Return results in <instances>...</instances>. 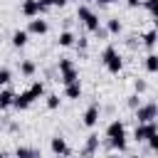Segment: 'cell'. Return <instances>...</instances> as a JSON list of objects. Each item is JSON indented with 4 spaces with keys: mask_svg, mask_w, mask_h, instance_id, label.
Masks as SVG:
<instances>
[{
    "mask_svg": "<svg viewBox=\"0 0 158 158\" xmlns=\"http://www.w3.org/2000/svg\"><path fill=\"white\" fill-rule=\"evenodd\" d=\"M106 138H109V146L114 148V151H118V153H123L126 151V126H123V121L121 118H114L109 126H106Z\"/></svg>",
    "mask_w": 158,
    "mask_h": 158,
    "instance_id": "obj_1",
    "label": "cell"
},
{
    "mask_svg": "<svg viewBox=\"0 0 158 158\" xmlns=\"http://www.w3.org/2000/svg\"><path fill=\"white\" fill-rule=\"evenodd\" d=\"M101 64H104L111 74H118V72L123 69V59H121V54H118V49H116L114 44H109V47L101 52Z\"/></svg>",
    "mask_w": 158,
    "mask_h": 158,
    "instance_id": "obj_2",
    "label": "cell"
},
{
    "mask_svg": "<svg viewBox=\"0 0 158 158\" xmlns=\"http://www.w3.org/2000/svg\"><path fill=\"white\" fill-rule=\"evenodd\" d=\"M77 17L84 22V27H86L89 32H96V30L101 27V25H99V15H96L89 5H79V7H77Z\"/></svg>",
    "mask_w": 158,
    "mask_h": 158,
    "instance_id": "obj_3",
    "label": "cell"
},
{
    "mask_svg": "<svg viewBox=\"0 0 158 158\" xmlns=\"http://www.w3.org/2000/svg\"><path fill=\"white\" fill-rule=\"evenodd\" d=\"M133 116H136V123H151V121H156V118H158V106H156V101L141 104V106L133 111Z\"/></svg>",
    "mask_w": 158,
    "mask_h": 158,
    "instance_id": "obj_4",
    "label": "cell"
},
{
    "mask_svg": "<svg viewBox=\"0 0 158 158\" xmlns=\"http://www.w3.org/2000/svg\"><path fill=\"white\" fill-rule=\"evenodd\" d=\"M153 133H158L156 121H151V123H136V128H133V138H136L138 143H146Z\"/></svg>",
    "mask_w": 158,
    "mask_h": 158,
    "instance_id": "obj_5",
    "label": "cell"
},
{
    "mask_svg": "<svg viewBox=\"0 0 158 158\" xmlns=\"http://www.w3.org/2000/svg\"><path fill=\"white\" fill-rule=\"evenodd\" d=\"M99 114H101V106H99V101L89 104V106H86V111H84V116H81V123H84L86 128H94V126L99 123Z\"/></svg>",
    "mask_w": 158,
    "mask_h": 158,
    "instance_id": "obj_6",
    "label": "cell"
},
{
    "mask_svg": "<svg viewBox=\"0 0 158 158\" xmlns=\"http://www.w3.org/2000/svg\"><path fill=\"white\" fill-rule=\"evenodd\" d=\"M20 10H22V15H25V17H30V20H32V17H40L47 7L42 5V0H22V7H20Z\"/></svg>",
    "mask_w": 158,
    "mask_h": 158,
    "instance_id": "obj_7",
    "label": "cell"
},
{
    "mask_svg": "<svg viewBox=\"0 0 158 158\" xmlns=\"http://www.w3.org/2000/svg\"><path fill=\"white\" fill-rule=\"evenodd\" d=\"M49 148H52V153L54 156H62V158H67L69 156V143H67V138L64 136H52V141H49Z\"/></svg>",
    "mask_w": 158,
    "mask_h": 158,
    "instance_id": "obj_8",
    "label": "cell"
},
{
    "mask_svg": "<svg viewBox=\"0 0 158 158\" xmlns=\"http://www.w3.org/2000/svg\"><path fill=\"white\" fill-rule=\"evenodd\" d=\"M47 30H49V25L42 17H32L27 25V35H47Z\"/></svg>",
    "mask_w": 158,
    "mask_h": 158,
    "instance_id": "obj_9",
    "label": "cell"
},
{
    "mask_svg": "<svg viewBox=\"0 0 158 158\" xmlns=\"http://www.w3.org/2000/svg\"><path fill=\"white\" fill-rule=\"evenodd\" d=\"M32 94L30 91H20V94H15V99H12V106L17 109V111H25V109H30L32 106Z\"/></svg>",
    "mask_w": 158,
    "mask_h": 158,
    "instance_id": "obj_10",
    "label": "cell"
},
{
    "mask_svg": "<svg viewBox=\"0 0 158 158\" xmlns=\"http://www.w3.org/2000/svg\"><path fill=\"white\" fill-rule=\"evenodd\" d=\"M96 151H99V136H96V133H91V136H86V141H84L81 158H91Z\"/></svg>",
    "mask_w": 158,
    "mask_h": 158,
    "instance_id": "obj_11",
    "label": "cell"
},
{
    "mask_svg": "<svg viewBox=\"0 0 158 158\" xmlns=\"http://www.w3.org/2000/svg\"><path fill=\"white\" fill-rule=\"evenodd\" d=\"M15 158H42V153L32 146H17L15 148Z\"/></svg>",
    "mask_w": 158,
    "mask_h": 158,
    "instance_id": "obj_12",
    "label": "cell"
},
{
    "mask_svg": "<svg viewBox=\"0 0 158 158\" xmlns=\"http://www.w3.org/2000/svg\"><path fill=\"white\" fill-rule=\"evenodd\" d=\"M64 96L67 99H79L81 96V81H72L64 86Z\"/></svg>",
    "mask_w": 158,
    "mask_h": 158,
    "instance_id": "obj_13",
    "label": "cell"
},
{
    "mask_svg": "<svg viewBox=\"0 0 158 158\" xmlns=\"http://www.w3.org/2000/svg\"><path fill=\"white\" fill-rule=\"evenodd\" d=\"M12 99H15V91L12 89H0V111L2 109H10L12 106Z\"/></svg>",
    "mask_w": 158,
    "mask_h": 158,
    "instance_id": "obj_14",
    "label": "cell"
},
{
    "mask_svg": "<svg viewBox=\"0 0 158 158\" xmlns=\"http://www.w3.org/2000/svg\"><path fill=\"white\" fill-rule=\"evenodd\" d=\"M57 42H59V47H74V42H77V37H74V32H69V30H64V32H59V37H57Z\"/></svg>",
    "mask_w": 158,
    "mask_h": 158,
    "instance_id": "obj_15",
    "label": "cell"
},
{
    "mask_svg": "<svg viewBox=\"0 0 158 158\" xmlns=\"http://www.w3.org/2000/svg\"><path fill=\"white\" fill-rule=\"evenodd\" d=\"M27 40H30L27 30H15V32H12V44H15V47H25Z\"/></svg>",
    "mask_w": 158,
    "mask_h": 158,
    "instance_id": "obj_16",
    "label": "cell"
},
{
    "mask_svg": "<svg viewBox=\"0 0 158 158\" xmlns=\"http://www.w3.org/2000/svg\"><path fill=\"white\" fill-rule=\"evenodd\" d=\"M59 79H62V84H64V86H67V84H72V81H79V72H77V67H72V69L62 72V74H59Z\"/></svg>",
    "mask_w": 158,
    "mask_h": 158,
    "instance_id": "obj_17",
    "label": "cell"
},
{
    "mask_svg": "<svg viewBox=\"0 0 158 158\" xmlns=\"http://www.w3.org/2000/svg\"><path fill=\"white\" fill-rule=\"evenodd\" d=\"M37 72V64L32 62V59H22L20 62V74H25V77H32Z\"/></svg>",
    "mask_w": 158,
    "mask_h": 158,
    "instance_id": "obj_18",
    "label": "cell"
},
{
    "mask_svg": "<svg viewBox=\"0 0 158 158\" xmlns=\"http://www.w3.org/2000/svg\"><path fill=\"white\" fill-rule=\"evenodd\" d=\"M121 32V20L118 17H109L106 20V35H118Z\"/></svg>",
    "mask_w": 158,
    "mask_h": 158,
    "instance_id": "obj_19",
    "label": "cell"
},
{
    "mask_svg": "<svg viewBox=\"0 0 158 158\" xmlns=\"http://www.w3.org/2000/svg\"><path fill=\"white\" fill-rule=\"evenodd\" d=\"M146 69H148L151 74L158 72V54H156V52H148V54H146Z\"/></svg>",
    "mask_w": 158,
    "mask_h": 158,
    "instance_id": "obj_20",
    "label": "cell"
},
{
    "mask_svg": "<svg viewBox=\"0 0 158 158\" xmlns=\"http://www.w3.org/2000/svg\"><path fill=\"white\" fill-rule=\"evenodd\" d=\"M27 91H30V94H32V99H40V96H42V94H44V84H42V81H40V79H37V81H32V86H30V89H27Z\"/></svg>",
    "mask_w": 158,
    "mask_h": 158,
    "instance_id": "obj_21",
    "label": "cell"
},
{
    "mask_svg": "<svg viewBox=\"0 0 158 158\" xmlns=\"http://www.w3.org/2000/svg\"><path fill=\"white\" fill-rule=\"evenodd\" d=\"M143 44H146V47L153 52V47H156V30H153V27H151V30L143 35Z\"/></svg>",
    "mask_w": 158,
    "mask_h": 158,
    "instance_id": "obj_22",
    "label": "cell"
},
{
    "mask_svg": "<svg viewBox=\"0 0 158 158\" xmlns=\"http://www.w3.org/2000/svg\"><path fill=\"white\" fill-rule=\"evenodd\" d=\"M12 81V72L7 67H0V86H7Z\"/></svg>",
    "mask_w": 158,
    "mask_h": 158,
    "instance_id": "obj_23",
    "label": "cell"
},
{
    "mask_svg": "<svg viewBox=\"0 0 158 158\" xmlns=\"http://www.w3.org/2000/svg\"><path fill=\"white\" fill-rule=\"evenodd\" d=\"M59 101H62V99H59L57 94H47V101H44V104H47L49 111H54V109H59Z\"/></svg>",
    "mask_w": 158,
    "mask_h": 158,
    "instance_id": "obj_24",
    "label": "cell"
},
{
    "mask_svg": "<svg viewBox=\"0 0 158 158\" xmlns=\"http://www.w3.org/2000/svg\"><path fill=\"white\" fill-rule=\"evenodd\" d=\"M133 89H136V94L141 96V94L148 91V81H146V79H136V81H133Z\"/></svg>",
    "mask_w": 158,
    "mask_h": 158,
    "instance_id": "obj_25",
    "label": "cell"
},
{
    "mask_svg": "<svg viewBox=\"0 0 158 158\" xmlns=\"http://www.w3.org/2000/svg\"><path fill=\"white\" fill-rule=\"evenodd\" d=\"M57 67H59V74H62V72H67V69H72V67H74V62H72L69 57H62V59L57 62Z\"/></svg>",
    "mask_w": 158,
    "mask_h": 158,
    "instance_id": "obj_26",
    "label": "cell"
},
{
    "mask_svg": "<svg viewBox=\"0 0 158 158\" xmlns=\"http://www.w3.org/2000/svg\"><path fill=\"white\" fill-rule=\"evenodd\" d=\"M126 104H128V109H133V111H136V109H138L143 101H141V96H138V94H131V96L126 99Z\"/></svg>",
    "mask_w": 158,
    "mask_h": 158,
    "instance_id": "obj_27",
    "label": "cell"
},
{
    "mask_svg": "<svg viewBox=\"0 0 158 158\" xmlns=\"http://www.w3.org/2000/svg\"><path fill=\"white\" fill-rule=\"evenodd\" d=\"M141 5H143V7H146L151 15H153V12H156V5H158V0H141Z\"/></svg>",
    "mask_w": 158,
    "mask_h": 158,
    "instance_id": "obj_28",
    "label": "cell"
},
{
    "mask_svg": "<svg viewBox=\"0 0 158 158\" xmlns=\"http://www.w3.org/2000/svg\"><path fill=\"white\" fill-rule=\"evenodd\" d=\"M42 5L44 7H62V5H67V0H42Z\"/></svg>",
    "mask_w": 158,
    "mask_h": 158,
    "instance_id": "obj_29",
    "label": "cell"
},
{
    "mask_svg": "<svg viewBox=\"0 0 158 158\" xmlns=\"http://www.w3.org/2000/svg\"><path fill=\"white\" fill-rule=\"evenodd\" d=\"M146 143H148V148H151V151H156V148H158V133H153Z\"/></svg>",
    "mask_w": 158,
    "mask_h": 158,
    "instance_id": "obj_30",
    "label": "cell"
},
{
    "mask_svg": "<svg viewBox=\"0 0 158 158\" xmlns=\"http://www.w3.org/2000/svg\"><path fill=\"white\" fill-rule=\"evenodd\" d=\"M74 44H77L79 49H86V44H89V40H86V37H79V40H77Z\"/></svg>",
    "mask_w": 158,
    "mask_h": 158,
    "instance_id": "obj_31",
    "label": "cell"
},
{
    "mask_svg": "<svg viewBox=\"0 0 158 158\" xmlns=\"http://www.w3.org/2000/svg\"><path fill=\"white\" fill-rule=\"evenodd\" d=\"M126 5H128V7H138V5H141V0H126Z\"/></svg>",
    "mask_w": 158,
    "mask_h": 158,
    "instance_id": "obj_32",
    "label": "cell"
},
{
    "mask_svg": "<svg viewBox=\"0 0 158 158\" xmlns=\"http://www.w3.org/2000/svg\"><path fill=\"white\" fill-rule=\"evenodd\" d=\"M94 2H99V5H111L114 0H94Z\"/></svg>",
    "mask_w": 158,
    "mask_h": 158,
    "instance_id": "obj_33",
    "label": "cell"
},
{
    "mask_svg": "<svg viewBox=\"0 0 158 158\" xmlns=\"http://www.w3.org/2000/svg\"><path fill=\"white\" fill-rule=\"evenodd\" d=\"M0 158H10V156H7V153H5V151H0Z\"/></svg>",
    "mask_w": 158,
    "mask_h": 158,
    "instance_id": "obj_34",
    "label": "cell"
},
{
    "mask_svg": "<svg viewBox=\"0 0 158 158\" xmlns=\"http://www.w3.org/2000/svg\"><path fill=\"white\" fill-rule=\"evenodd\" d=\"M52 158H62V156H52Z\"/></svg>",
    "mask_w": 158,
    "mask_h": 158,
    "instance_id": "obj_35",
    "label": "cell"
},
{
    "mask_svg": "<svg viewBox=\"0 0 158 158\" xmlns=\"http://www.w3.org/2000/svg\"><path fill=\"white\" fill-rule=\"evenodd\" d=\"M131 158H138V156H131Z\"/></svg>",
    "mask_w": 158,
    "mask_h": 158,
    "instance_id": "obj_36",
    "label": "cell"
}]
</instances>
